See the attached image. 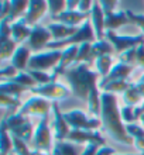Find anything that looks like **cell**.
<instances>
[{"mask_svg":"<svg viewBox=\"0 0 144 155\" xmlns=\"http://www.w3.org/2000/svg\"><path fill=\"white\" fill-rule=\"evenodd\" d=\"M136 48H132V49H129V51H126V52L120 54L119 55V62H123V64L133 65V66L136 65Z\"/></svg>","mask_w":144,"mask_h":155,"instance_id":"obj_40","label":"cell"},{"mask_svg":"<svg viewBox=\"0 0 144 155\" xmlns=\"http://www.w3.org/2000/svg\"><path fill=\"white\" fill-rule=\"evenodd\" d=\"M143 96L140 94V92L137 90L136 85L133 83L126 92L123 93V102L124 106H132V107H137L140 106L139 103H143Z\"/></svg>","mask_w":144,"mask_h":155,"instance_id":"obj_24","label":"cell"},{"mask_svg":"<svg viewBox=\"0 0 144 155\" xmlns=\"http://www.w3.org/2000/svg\"><path fill=\"white\" fill-rule=\"evenodd\" d=\"M133 69H134L133 65H127V64H123V62H116L113 65V68H112V71L109 72V75L100 81L99 87L102 89V86H105L106 83L113 81H127V78L130 76Z\"/></svg>","mask_w":144,"mask_h":155,"instance_id":"obj_16","label":"cell"},{"mask_svg":"<svg viewBox=\"0 0 144 155\" xmlns=\"http://www.w3.org/2000/svg\"><path fill=\"white\" fill-rule=\"evenodd\" d=\"M47 3H48V13L51 14V17L59 16L66 10V2L64 0H49Z\"/></svg>","mask_w":144,"mask_h":155,"instance_id":"obj_35","label":"cell"},{"mask_svg":"<svg viewBox=\"0 0 144 155\" xmlns=\"http://www.w3.org/2000/svg\"><path fill=\"white\" fill-rule=\"evenodd\" d=\"M89 20H91L92 27L95 30L98 41L105 40V37H106V24H105V21H106V14H105V12L102 10L99 2H93V7H92Z\"/></svg>","mask_w":144,"mask_h":155,"instance_id":"obj_12","label":"cell"},{"mask_svg":"<svg viewBox=\"0 0 144 155\" xmlns=\"http://www.w3.org/2000/svg\"><path fill=\"white\" fill-rule=\"evenodd\" d=\"M47 12H48V3H47V2H42V0H31L24 18L30 27H35V25H38L37 23L44 17V14H45Z\"/></svg>","mask_w":144,"mask_h":155,"instance_id":"obj_15","label":"cell"},{"mask_svg":"<svg viewBox=\"0 0 144 155\" xmlns=\"http://www.w3.org/2000/svg\"><path fill=\"white\" fill-rule=\"evenodd\" d=\"M51 40H52V35L47 27L35 25V27H33L31 35L28 38V47L33 51H40L44 47H48L49 42H52Z\"/></svg>","mask_w":144,"mask_h":155,"instance_id":"obj_11","label":"cell"},{"mask_svg":"<svg viewBox=\"0 0 144 155\" xmlns=\"http://www.w3.org/2000/svg\"><path fill=\"white\" fill-rule=\"evenodd\" d=\"M52 113H54V131H55V140L57 141H65L71 133V127L66 123L64 114L59 110L58 103H52Z\"/></svg>","mask_w":144,"mask_h":155,"instance_id":"obj_13","label":"cell"},{"mask_svg":"<svg viewBox=\"0 0 144 155\" xmlns=\"http://www.w3.org/2000/svg\"><path fill=\"white\" fill-rule=\"evenodd\" d=\"M31 145H33L34 151H40L44 154H49V151L52 150V134L49 128L48 117L40 118L35 131H34Z\"/></svg>","mask_w":144,"mask_h":155,"instance_id":"obj_6","label":"cell"},{"mask_svg":"<svg viewBox=\"0 0 144 155\" xmlns=\"http://www.w3.org/2000/svg\"><path fill=\"white\" fill-rule=\"evenodd\" d=\"M140 123H141V126L144 127V114H143V116H141V117H140Z\"/></svg>","mask_w":144,"mask_h":155,"instance_id":"obj_53","label":"cell"},{"mask_svg":"<svg viewBox=\"0 0 144 155\" xmlns=\"http://www.w3.org/2000/svg\"><path fill=\"white\" fill-rule=\"evenodd\" d=\"M96 155H115V150L112 147H106V145H103L98 150V154Z\"/></svg>","mask_w":144,"mask_h":155,"instance_id":"obj_48","label":"cell"},{"mask_svg":"<svg viewBox=\"0 0 144 155\" xmlns=\"http://www.w3.org/2000/svg\"><path fill=\"white\" fill-rule=\"evenodd\" d=\"M78 51H79V45H71V47H66L65 49H62L61 62H59V65L55 68V71H54V74H52L54 78H57L58 75H61L62 72L68 69L72 64H75Z\"/></svg>","mask_w":144,"mask_h":155,"instance_id":"obj_17","label":"cell"},{"mask_svg":"<svg viewBox=\"0 0 144 155\" xmlns=\"http://www.w3.org/2000/svg\"><path fill=\"white\" fill-rule=\"evenodd\" d=\"M0 103H2V107L8 109L10 111H13V114H14V110H16V109L20 110V107L23 106L21 102H20V99L12 97V96H8V94H3V93H0Z\"/></svg>","mask_w":144,"mask_h":155,"instance_id":"obj_32","label":"cell"},{"mask_svg":"<svg viewBox=\"0 0 144 155\" xmlns=\"http://www.w3.org/2000/svg\"><path fill=\"white\" fill-rule=\"evenodd\" d=\"M102 110H100V121L102 128L112 140L120 144L132 145L134 140L127 134L126 126L123 124V118L120 114V107L117 104L116 94L102 92Z\"/></svg>","mask_w":144,"mask_h":155,"instance_id":"obj_1","label":"cell"},{"mask_svg":"<svg viewBox=\"0 0 144 155\" xmlns=\"http://www.w3.org/2000/svg\"><path fill=\"white\" fill-rule=\"evenodd\" d=\"M66 123L69 124L72 130H86V131H96L99 127L102 126L100 118L98 117H88L82 110L79 109H74L64 113Z\"/></svg>","mask_w":144,"mask_h":155,"instance_id":"obj_5","label":"cell"},{"mask_svg":"<svg viewBox=\"0 0 144 155\" xmlns=\"http://www.w3.org/2000/svg\"><path fill=\"white\" fill-rule=\"evenodd\" d=\"M139 83H144V74L140 76V79H139Z\"/></svg>","mask_w":144,"mask_h":155,"instance_id":"obj_52","label":"cell"},{"mask_svg":"<svg viewBox=\"0 0 144 155\" xmlns=\"http://www.w3.org/2000/svg\"><path fill=\"white\" fill-rule=\"evenodd\" d=\"M31 59V51H30V47H25V45H20L17 51L14 52L12 58V65L16 68L18 72H24L27 68H28V62Z\"/></svg>","mask_w":144,"mask_h":155,"instance_id":"obj_19","label":"cell"},{"mask_svg":"<svg viewBox=\"0 0 144 155\" xmlns=\"http://www.w3.org/2000/svg\"><path fill=\"white\" fill-rule=\"evenodd\" d=\"M66 141L74 144H95L99 147L105 145V140H103L102 134L98 131H86V130H71L69 135Z\"/></svg>","mask_w":144,"mask_h":155,"instance_id":"obj_10","label":"cell"},{"mask_svg":"<svg viewBox=\"0 0 144 155\" xmlns=\"http://www.w3.org/2000/svg\"><path fill=\"white\" fill-rule=\"evenodd\" d=\"M105 40L109 41L113 45L115 52L120 55L129 49L136 48L140 44H143L144 35H119V34H116V31H106Z\"/></svg>","mask_w":144,"mask_h":155,"instance_id":"obj_9","label":"cell"},{"mask_svg":"<svg viewBox=\"0 0 144 155\" xmlns=\"http://www.w3.org/2000/svg\"><path fill=\"white\" fill-rule=\"evenodd\" d=\"M92 51L95 54V57L99 58V57H105V55H112L115 52V48L107 40H102V41H96L95 44H92Z\"/></svg>","mask_w":144,"mask_h":155,"instance_id":"obj_30","label":"cell"},{"mask_svg":"<svg viewBox=\"0 0 144 155\" xmlns=\"http://www.w3.org/2000/svg\"><path fill=\"white\" fill-rule=\"evenodd\" d=\"M0 147H2V155H12L13 151V135L7 130L4 123H2V133H0Z\"/></svg>","mask_w":144,"mask_h":155,"instance_id":"obj_26","label":"cell"},{"mask_svg":"<svg viewBox=\"0 0 144 155\" xmlns=\"http://www.w3.org/2000/svg\"><path fill=\"white\" fill-rule=\"evenodd\" d=\"M140 109L144 111V100H143V103H141V104H140Z\"/></svg>","mask_w":144,"mask_h":155,"instance_id":"obj_54","label":"cell"},{"mask_svg":"<svg viewBox=\"0 0 144 155\" xmlns=\"http://www.w3.org/2000/svg\"><path fill=\"white\" fill-rule=\"evenodd\" d=\"M136 65L144 68V42L136 48Z\"/></svg>","mask_w":144,"mask_h":155,"instance_id":"obj_44","label":"cell"},{"mask_svg":"<svg viewBox=\"0 0 144 155\" xmlns=\"http://www.w3.org/2000/svg\"><path fill=\"white\" fill-rule=\"evenodd\" d=\"M143 155H144V154H143Z\"/></svg>","mask_w":144,"mask_h":155,"instance_id":"obj_56","label":"cell"},{"mask_svg":"<svg viewBox=\"0 0 144 155\" xmlns=\"http://www.w3.org/2000/svg\"><path fill=\"white\" fill-rule=\"evenodd\" d=\"M100 3V7L102 10L105 12V14H110V13L116 12V6H117V2L116 0H102V2H99Z\"/></svg>","mask_w":144,"mask_h":155,"instance_id":"obj_43","label":"cell"},{"mask_svg":"<svg viewBox=\"0 0 144 155\" xmlns=\"http://www.w3.org/2000/svg\"><path fill=\"white\" fill-rule=\"evenodd\" d=\"M54 155H79V150L74 143L57 141L54 148Z\"/></svg>","mask_w":144,"mask_h":155,"instance_id":"obj_28","label":"cell"},{"mask_svg":"<svg viewBox=\"0 0 144 155\" xmlns=\"http://www.w3.org/2000/svg\"><path fill=\"white\" fill-rule=\"evenodd\" d=\"M13 145H14L13 147L14 155H31L33 152V150L28 148V144L20 138H16V137H13Z\"/></svg>","mask_w":144,"mask_h":155,"instance_id":"obj_36","label":"cell"},{"mask_svg":"<svg viewBox=\"0 0 144 155\" xmlns=\"http://www.w3.org/2000/svg\"><path fill=\"white\" fill-rule=\"evenodd\" d=\"M99 145H95V144H89L86 147L83 148V151L81 155H96L98 154V150H99Z\"/></svg>","mask_w":144,"mask_h":155,"instance_id":"obj_47","label":"cell"},{"mask_svg":"<svg viewBox=\"0 0 144 155\" xmlns=\"http://www.w3.org/2000/svg\"><path fill=\"white\" fill-rule=\"evenodd\" d=\"M62 57V49H49L45 52H37L31 55L28 62V71H41L47 72L48 69H54L59 65Z\"/></svg>","mask_w":144,"mask_h":155,"instance_id":"obj_4","label":"cell"},{"mask_svg":"<svg viewBox=\"0 0 144 155\" xmlns=\"http://www.w3.org/2000/svg\"><path fill=\"white\" fill-rule=\"evenodd\" d=\"M52 110V103L40 96H33L20 107V110L17 111L18 114L24 117H48V113Z\"/></svg>","mask_w":144,"mask_h":155,"instance_id":"obj_7","label":"cell"},{"mask_svg":"<svg viewBox=\"0 0 144 155\" xmlns=\"http://www.w3.org/2000/svg\"><path fill=\"white\" fill-rule=\"evenodd\" d=\"M126 130H127V134L130 135L133 140L144 137V127L140 126V124H136V123L126 124Z\"/></svg>","mask_w":144,"mask_h":155,"instance_id":"obj_39","label":"cell"},{"mask_svg":"<svg viewBox=\"0 0 144 155\" xmlns=\"http://www.w3.org/2000/svg\"><path fill=\"white\" fill-rule=\"evenodd\" d=\"M129 23H130V18H129L126 10H119V12H113L110 14H107L106 21H105L106 31H116L122 25L129 24Z\"/></svg>","mask_w":144,"mask_h":155,"instance_id":"obj_21","label":"cell"},{"mask_svg":"<svg viewBox=\"0 0 144 155\" xmlns=\"http://www.w3.org/2000/svg\"><path fill=\"white\" fill-rule=\"evenodd\" d=\"M92 7H93V2H89V0H81L78 4V12L85 13V14H91Z\"/></svg>","mask_w":144,"mask_h":155,"instance_id":"obj_45","label":"cell"},{"mask_svg":"<svg viewBox=\"0 0 144 155\" xmlns=\"http://www.w3.org/2000/svg\"><path fill=\"white\" fill-rule=\"evenodd\" d=\"M17 75H18V71H17L12 64L8 66H4L3 69L0 71V76H2L3 81H12V79H14Z\"/></svg>","mask_w":144,"mask_h":155,"instance_id":"obj_41","label":"cell"},{"mask_svg":"<svg viewBox=\"0 0 144 155\" xmlns=\"http://www.w3.org/2000/svg\"><path fill=\"white\" fill-rule=\"evenodd\" d=\"M78 4L79 2H75V0L66 2V10H78Z\"/></svg>","mask_w":144,"mask_h":155,"instance_id":"obj_50","label":"cell"},{"mask_svg":"<svg viewBox=\"0 0 144 155\" xmlns=\"http://www.w3.org/2000/svg\"><path fill=\"white\" fill-rule=\"evenodd\" d=\"M133 145L136 147V150H140L141 155L144 154V137H141V138H136L134 140V143H133Z\"/></svg>","mask_w":144,"mask_h":155,"instance_id":"obj_49","label":"cell"},{"mask_svg":"<svg viewBox=\"0 0 144 155\" xmlns=\"http://www.w3.org/2000/svg\"><path fill=\"white\" fill-rule=\"evenodd\" d=\"M92 59L96 61V57L93 51H92V44L89 42H85V44H81L79 45V51H78V55H76V61H75V65H79V64H88Z\"/></svg>","mask_w":144,"mask_h":155,"instance_id":"obj_25","label":"cell"},{"mask_svg":"<svg viewBox=\"0 0 144 155\" xmlns=\"http://www.w3.org/2000/svg\"><path fill=\"white\" fill-rule=\"evenodd\" d=\"M31 31H33V27H30L27 24L24 17L12 23V40L16 41L17 44H21L23 41L28 40L31 35Z\"/></svg>","mask_w":144,"mask_h":155,"instance_id":"obj_18","label":"cell"},{"mask_svg":"<svg viewBox=\"0 0 144 155\" xmlns=\"http://www.w3.org/2000/svg\"><path fill=\"white\" fill-rule=\"evenodd\" d=\"M62 75L68 81L72 94L81 100H88L92 90L99 87V74L95 71H91L88 64H79L72 68H68L62 72Z\"/></svg>","mask_w":144,"mask_h":155,"instance_id":"obj_2","label":"cell"},{"mask_svg":"<svg viewBox=\"0 0 144 155\" xmlns=\"http://www.w3.org/2000/svg\"><path fill=\"white\" fill-rule=\"evenodd\" d=\"M126 12H127V16H129V18H130V23L139 25L144 34V14H136V13L130 12V10H126Z\"/></svg>","mask_w":144,"mask_h":155,"instance_id":"obj_42","label":"cell"},{"mask_svg":"<svg viewBox=\"0 0 144 155\" xmlns=\"http://www.w3.org/2000/svg\"><path fill=\"white\" fill-rule=\"evenodd\" d=\"M95 65H96V71H98L99 76L102 79H105L109 75V72L112 71V68H113V58H112V55L99 57L96 58Z\"/></svg>","mask_w":144,"mask_h":155,"instance_id":"obj_27","label":"cell"},{"mask_svg":"<svg viewBox=\"0 0 144 155\" xmlns=\"http://www.w3.org/2000/svg\"><path fill=\"white\" fill-rule=\"evenodd\" d=\"M17 42L13 40H7L0 42V58L2 59H8V58H13L14 52L17 51Z\"/></svg>","mask_w":144,"mask_h":155,"instance_id":"obj_31","label":"cell"},{"mask_svg":"<svg viewBox=\"0 0 144 155\" xmlns=\"http://www.w3.org/2000/svg\"><path fill=\"white\" fill-rule=\"evenodd\" d=\"M96 41H98V38H96L95 30L92 27L91 20H88L79 27V30L72 37L66 38V40H64V41H52V42H49V45L47 48L59 49V51H61V48L65 49L66 47H71V45H81V44H85V42L95 44Z\"/></svg>","mask_w":144,"mask_h":155,"instance_id":"obj_3","label":"cell"},{"mask_svg":"<svg viewBox=\"0 0 144 155\" xmlns=\"http://www.w3.org/2000/svg\"><path fill=\"white\" fill-rule=\"evenodd\" d=\"M33 79L37 82V86H44V85H48V83H52L55 82V78L54 75H49L47 72H41V71H27Z\"/></svg>","mask_w":144,"mask_h":155,"instance_id":"obj_33","label":"cell"},{"mask_svg":"<svg viewBox=\"0 0 144 155\" xmlns=\"http://www.w3.org/2000/svg\"><path fill=\"white\" fill-rule=\"evenodd\" d=\"M89 16L91 14H85V13H81L78 10H65L59 16L52 17V20L55 23H61V24L68 25V27H76V28H79L85 21L89 20Z\"/></svg>","mask_w":144,"mask_h":155,"instance_id":"obj_14","label":"cell"},{"mask_svg":"<svg viewBox=\"0 0 144 155\" xmlns=\"http://www.w3.org/2000/svg\"><path fill=\"white\" fill-rule=\"evenodd\" d=\"M30 92L34 93V96L44 97L47 100H49V102L52 100L54 103L59 102V100H65L72 93L71 89H68L65 85L58 83V82H52V83H48V85H44V86H35Z\"/></svg>","mask_w":144,"mask_h":155,"instance_id":"obj_8","label":"cell"},{"mask_svg":"<svg viewBox=\"0 0 144 155\" xmlns=\"http://www.w3.org/2000/svg\"><path fill=\"white\" fill-rule=\"evenodd\" d=\"M120 114H122V118L126 124H132L137 120L136 117V107L132 106H123L120 107Z\"/></svg>","mask_w":144,"mask_h":155,"instance_id":"obj_37","label":"cell"},{"mask_svg":"<svg viewBox=\"0 0 144 155\" xmlns=\"http://www.w3.org/2000/svg\"><path fill=\"white\" fill-rule=\"evenodd\" d=\"M12 81L17 82V83H20L21 86H24V87H27L28 90H31L33 87H35L37 86V82L33 79V76L28 74V72H18V75H17L14 79H12Z\"/></svg>","mask_w":144,"mask_h":155,"instance_id":"obj_34","label":"cell"},{"mask_svg":"<svg viewBox=\"0 0 144 155\" xmlns=\"http://www.w3.org/2000/svg\"><path fill=\"white\" fill-rule=\"evenodd\" d=\"M115 155H117V154H115Z\"/></svg>","mask_w":144,"mask_h":155,"instance_id":"obj_55","label":"cell"},{"mask_svg":"<svg viewBox=\"0 0 144 155\" xmlns=\"http://www.w3.org/2000/svg\"><path fill=\"white\" fill-rule=\"evenodd\" d=\"M12 40V23L4 18L0 21V42Z\"/></svg>","mask_w":144,"mask_h":155,"instance_id":"obj_38","label":"cell"},{"mask_svg":"<svg viewBox=\"0 0 144 155\" xmlns=\"http://www.w3.org/2000/svg\"><path fill=\"white\" fill-rule=\"evenodd\" d=\"M132 85L133 83H130V82H127V81H113V82L106 83L105 86H102V90L106 92V93H112V94L124 93Z\"/></svg>","mask_w":144,"mask_h":155,"instance_id":"obj_29","label":"cell"},{"mask_svg":"<svg viewBox=\"0 0 144 155\" xmlns=\"http://www.w3.org/2000/svg\"><path fill=\"white\" fill-rule=\"evenodd\" d=\"M134 85H136L137 90L140 92V94L143 96V99H144V83H139V82H137V83H134Z\"/></svg>","mask_w":144,"mask_h":155,"instance_id":"obj_51","label":"cell"},{"mask_svg":"<svg viewBox=\"0 0 144 155\" xmlns=\"http://www.w3.org/2000/svg\"><path fill=\"white\" fill-rule=\"evenodd\" d=\"M8 14H10V2H2V10H0V18L4 20L7 18Z\"/></svg>","mask_w":144,"mask_h":155,"instance_id":"obj_46","label":"cell"},{"mask_svg":"<svg viewBox=\"0 0 144 155\" xmlns=\"http://www.w3.org/2000/svg\"><path fill=\"white\" fill-rule=\"evenodd\" d=\"M28 4L30 2H27V0H13V2H10V14H8L7 20L10 23H14V21L23 18V16L25 17V13L28 10Z\"/></svg>","mask_w":144,"mask_h":155,"instance_id":"obj_22","label":"cell"},{"mask_svg":"<svg viewBox=\"0 0 144 155\" xmlns=\"http://www.w3.org/2000/svg\"><path fill=\"white\" fill-rule=\"evenodd\" d=\"M25 90H28V89L24 87V86H21L20 83H17L14 81H3L0 83V93L8 94L12 97L18 99L21 96V93L25 92Z\"/></svg>","mask_w":144,"mask_h":155,"instance_id":"obj_23","label":"cell"},{"mask_svg":"<svg viewBox=\"0 0 144 155\" xmlns=\"http://www.w3.org/2000/svg\"><path fill=\"white\" fill-rule=\"evenodd\" d=\"M47 28L49 30L54 41H64L66 38L72 37L79 30L76 27H68V25L61 24V23H51V24L47 25Z\"/></svg>","mask_w":144,"mask_h":155,"instance_id":"obj_20","label":"cell"}]
</instances>
